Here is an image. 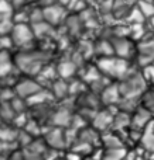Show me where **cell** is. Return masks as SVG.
Returning <instances> with one entry per match:
<instances>
[{
    "mask_svg": "<svg viewBox=\"0 0 154 160\" xmlns=\"http://www.w3.org/2000/svg\"><path fill=\"white\" fill-rule=\"evenodd\" d=\"M96 53L99 55V58H103V56H112L113 55V48L110 41H99L96 45Z\"/></svg>",
    "mask_w": 154,
    "mask_h": 160,
    "instance_id": "cell-24",
    "label": "cell"
},
{
    "mask_svg": "<svg viewBox=\"0 0 154 160\" xmlns=\"http://www.w3.org/2000/svg\"><path fill=\"white\" fill-rule=\"evenodd\" d=\"M58 160H65V159H58Z\"/></svg>",
    "mask_w": 154,
    "mask_h": 160,
    "instance_id": "cell-31",
    "label": "cell"
},
{
    "mask_svg": "<svg viewBox=\"0 0 154 160\" xmlns=\"http://www.w3.org/2000/svg\"><path fill=\"white\" fill-rule=\"evenodd\" d=\"M126 127H130V115L126 112H122V111H118L113 117V122L110 128L113 132H119V131H123Z\"/></svg>",
    "mask_w": 154,
    "mask_h": 160,
    "instance_id": "cell-20",
    "label": "cell"
},
{
    "mask_svg": "<svg viewBox=\"0 0 154 160\" xmlns=\"http://www.w3.org/2000/svg\"><path fill=\"white\" fill-rule=\"evenodd\" d=\"M71 114L67 108H59L58 111L51 115V122L54 124V127L57 128H65V127H69V122H71Z\"/></svg>",
    "mask_w": 154,
    "mask_h": 160,
    "instance_id": "cell-18",
    "label": "cell"
},
{
    "mask_svg": "<svg viewBox=\"0 0 154 160\" xmlns=\"http://www.w3.org/2000/svg\"><path fill=\"white\" fill-rule=\"evenodd\" d=\"M51 94L52 97H57V98H64L69 94L68 91V83L62 79H57L52 82V86H51Z\"/></svg>",
    "mask_w": 154,
    "mask_h": 160,
    "instance_id": "cell-21",
    "label": "cell"
},
{
    "mask_svg": "<svg viewBox=\"0 0 154 160\" xmlns=\"http://www.w3.org/2000/svg\"><path fill=\"white\" fill-rule=\"evenodd\" d=\"M44 143L54 150H62L67 148V139H65V129L64 128H50L44 133Z\"/></svg>",
    "mask_w": 154,
    "mask_h": 160,
    "instance_id": "cell-8",
    "label": "cell"
},
{
    "mask_svg": "<svg viewBox=\"0 0 154 160\" xmlns=\"http://www.w3.org/2000/svg\"><path fill=\"white\" fill-rule=\"evenodd\" d=\"M101 145L105 149H116V148H124V143L115 132H105L101 135Z\"/></svg>",
    "mask_w": 154,
    "mask_h": 160,
    "instance_id": "cell-19",
    "label": "cell"
},
{
    "mask_svg": "<svg viewBox=\"0 0 154 160\" xmlns=\"http://www.w3.org/2000/svg\"><path fill=\"white\" fill-rule=\"evenodd\" d=\"M101 78H103V75L99 72L98 68L93 66V68H89V69H88V72L85 73L82 79H84V82L88 83V84H93V83L98 82Z\"/></svg>",
    "mask_w": 154,
    "mask_h": 160,
    "instance_id": "cell-26",
    "label": "cell"
},
{
    "mask_svg": "<svg viewBox=\"0 0 154 160\" xmlns=\"http://www.w3.org/2000/svg\"><path fill=\"white\" fill-rule=\"evenodd\" d=\"M48 61H50V53L36 49H21L13 56L14 68H17L27 78L38 75L42 68L48 65Z\"/></svg>",
    "mask_w": 154,
    "mask_h": 160,
    "instance_id": "cell-1",
    "label": "cell"
},
{
    "mask_svg": "<svg viewBox=\"0 0 154 160\" xmlns=\"http://www.w3.org/2000/svg\"><path fill=\"white\" fill-rule=\"evenodd\" d=\"M85 160H93L92 158H88V159H85Z\"/></svg>",
    "mask_w": 154,
    "mask_h": 160,
    "instance_id": "cell-30",
    "label": "cell"
},
{
    "mask_svg": "<svg viewBox=\"0 0 154 160\" xmlns=\"http://www.w3.org/2000/svg\"><path fill=\"white\" fill-rule=\"evenodd\" d=\"M136 7L141 13L144 18H153L154 17V3L150 0H137L136 2Z\"/></svg>",
    "mask_w": 154,
    "mask_h": 160,
    "instance_id": "cell-22",
    "label": "cell"
},
{
    "mask_svg": "<svg viewBox=\"0 0 154 160\" xmlns=\"http://www.w3.org/2000/svg\"><path fill=\"white\" fill-rule=\"evenodd\" d=\"M8 37L11 39L13 47H19L21 49H28V47L33 44L34 38H36L33 32V28L27 22H17V24H14Z\"/></svg>",
    "mask_w": 154,
    "mask_h": 160,
    "instance_id": "cell-4",
    "label": "cell"
},
{
    "mask_svg": "<svg viewBox=\"0 0 154 160\" xmlns=\"http://www.w3.org/2000/svg\"><path fill=\"white\" fill-rule=\"evenodd\" d=\"M14 70V62L10 51H0V80L10 76Z\"/></svg>",
    "mask_w": 154,
    "mask_h": 160,
    "instance_id": "cell-15",
    "label": "cell"
},
{
    "mask_svg": "<svg viewBox=\"0 0 154 160\" xmlns=\"http://www.w3.org/2000/svg\"><path fill=\"white\" fill-rule=\"evenodd\" d=\"M140 145L147 153H154V118L141 131Z\"/></svg>",
    "mask_w": 154,
    "mask_h": 160,
    "instance_id": "cell-13",
    "label": "cell"
},
{
    "mask_svg": "<svg viewBox=\"0 0 154 160\" xmlns=\"http://www.w3.org/2000/svg\"><path fill=\"white\" fill-rule=\"evenodd\" d=\"M119 91H120L122 98H132V100H139L143 93L147 90L149 84L146 80L143 79L140 72L137 70H132L124 79H122L118 83Z\"/></svg>",
    "mask_w": 154,
    "mask_h": 160,
    "instance_id": "cell-3",
    "label": "cell"
},
{
    "mask_svg": "<svg viewBox=\"0 0 154 160\" xmlns=\"http://www.w3.org/2000/svg\"><path fill=\"white\" fill-rule=\"evenodd\" d=\"M135 58H136V63L140 68L150 65V63H154V41L153 39L141 41L136 45Z\"/></svg>",
    "mask_w": 154,
    "mask_h": 160,
    "instance_id": "cell-7",
    "label": "cell"
},
{
    "mask_svg": "<svg viewBox=\"0 0 154 160\" xmlns=\"http://www.w3.org/2000/svg\"><path fill=\"white\" fill-rule=\"evenodd\" d=\"M7 2L10 3V6L13 7V10L17 11V10H21L23 6L27 3V0H7Z\"/></svg>",
    "mask_w": 154,
    "mask_h": 160,
    "instance_id": "cell-28",
    "label": "cell"
},
{
    "mask_svg": "<svg viewBox=\"0 0 154 160\" xmlns=\"http://www.w3.org/2000/svg\"><path fill=\"white\" fill-rule=\"evenodd\" d=\"M76 141L85 142V143L91 145L92 148H95L101 145V133L95 128H84V129H81L78 132Z\"/></svg>",
    "mask_w": 154,
    "mask_h": 160,
    "instance_id": "cell-14",
    "label": "cell"
},
{
    "mask_svg": "<svg viewBox=\"0 0 154 160\" xmlns=\"http://www.w3.org/2000/svg\"><path fill=\"white\" fill-rule=\"evenodd\" d=\"M140 73L147 84H154V63L146 65L140 69Z\"/></svg>",
    "mask_w": 154,
    "mask_h": 160,
    "instance_id": "cell-27",
    "label": "cell"
},
{
    "mask_svg": "<svg viewBox=\"0 0 154 160\" xmlns=\"http://www.w3.org/2000/svg\"><path fill=\"white\" fill-rule=\"evenodd\" d=\"M115 114L116 112H112V111H110V107H107L106 110L96 111L95 115H93L92 119H91V122H92L93 128H95L98 132H101V131H107L110 127H112Z\"/></svg>",
    "mask_w": 154,
    "mask_h": 160,
    "instance_id": "cell-10",
    "label": "cell"
},
{
    "mask_svg": "<svg viewBox=\"0 0 154 160\" xmlns=\"http://www.w3.org/2000/svg\"><path fill=\"white\" fill-rule=\"evenodd\" d=\"M41 88H42V86L36 79L24 78V79L17 80V83L14 84V94H16V97L23 98L25 101L31 96H34L37 91L41 90Z\"/></svg>",
    "mask_w": 154,
    "mask_h": 160,
    "instance_id": "cell-6",
    "label": "cell"
},
{
    "mask_svg": "<svg viewBox=\"0 0 154 160\" xmlns=\"http://www.w3.org/2000/svg\"><path fill=\"white\" fill-rule=\"evenodd\" d=\"M153 119V115L147 108L141 107L139 105L136 108V111L130 115V129H135V131H143L146 128V125L149 124L150 121Z\"/></svg>",
    "mask_w": 154,
    "mask_h": 160,
    "instance_id": "cell-9",
    "label": "cell"
},
{
    "mask_svg": "<svg viewBox=\"0 0 154 160\" xmlns=\"http://www.w3.org/2000/svg\"><path fill=\"white\" fill-rule=\"evenodd\" d=\"M122 96L120 91H119L118 83H109L103 90L101 91V101L102 104H105L106 107H113V105H118V102L120 101Z\"/></svg>",
    "mask_w": 154,
    "mask_h": 160,
    "instance_id": "cell-12",
    "label": "cell"
},
{
    "mask_svg": "<svg viewBox=\"0 0 154 160\" xmlns=\"http://www.w3.org/2000/svg\"><path fill=\"white\" fill-rule=\"evenodd\" d=\"M153 88H154V84H153Z\"/></svg>",
    "mask_w": 154,
    "mask_h": 160,
    "instance_id": "cell-32",
    "label": "cell"
},
{
    "mask_svg": "<svg viewBox=\"0 0 154 160\" xmlns=\"http://www.w3.org/2000/svg\"><path fill=\"white\" fill-rule=\"evenodd\" d=\"M55 69H57V76H58V79L67 80V79H71L75 75L76 65L74 61H61L55 66Z\"/></svg>",
    "mask_w": 154,
    "mask_h": 160,
    "instance_id": "cell-16",
    "label": "cell"
},
{
    "mask_svg": "<svg viewBox=\"0 0 154 160\" xmlns=\"http://www.w3.org/2000/svg\"><path fill=\"white\" fill-rule=\"evenodd\" d=\"M52 94H51V91H48L47 88L42 87L40 91H37L34 96H31L30 98L25 100V102H27L28 105H31V107H38V105H45L50 100H52Z\"/></svg>",
    "mask_w": 154,
    "mask_h": 160,
    "instance_id": "cell-17",
    "label": "cell"
},
{
    "mask_svg": "<svg viewBox=\"0 0 154 160\" xmlns=\"http://www.w3.org/2000/svg\"><path fill=\"white\" fill-rule=\"evenodd\" d=\"M122 160H136V153L135 152H126Z\"/></svg>",
    "mask_w": 154,
    "mask_h": 160,
    "instance_id": "cell-29",
    "label": "cell"
},
{
    "mask_svg": "<svg viewBox=\"0 0 154 160\" xmlns=\"http://www.w3.org/2000/svg\"><path fill=\"white\" fill-rule=\"evenodd\" d=\"M110 44H112L113 48V55L123 58L126 61H129L135 56L136 45L130 39H127L126 37H113L110 39Z\"/></svg>",
    "mask_w": 154,
    "mask_h": 160,
    "instance_id": "cell-5",
    "label": "cell"
},
{
    "mask_svg": "<svg viewBox=\"0 0 154 160\" xmlns=\"http://www.w3.org/2000/svg\"><path fill=\"white\" fill-rule=\"evenodd\" d=\"M140 98H141V107L147 108L150 112H153L154 111V88L146 90Z\"/></svg>",
    "mask_w": 154,
    "mask_h": 160,
    "instance_id": "cell-25",
    "label": "cell"
},
{
    "mask_svg": "<svg viewBox=\"0 0 154 160\" xmlns=\"http://www.w3.org/2000/svg\"><path fill=\"white\" fill-rule=\"evenodd\" d=\"M42 17H44V21L50 25H57L64 20L65 8L59 4H48L47 7L42 8Z\"/></svg>",
    "mask_w": 154,
    "mask_h": 160,
    "instance_id": "cell-11",
    "label": "cell"
},
{
    "mask_svg": "<svg viewBox=\"0 0 154 160\" xmlns=\"http://www.w3.org/2000/svg\"><path fill=\"white\" fill-rule=\"evenodd\" d=\"M126 148H116V149H105L101 160H122L126 155Z\"/></svg>",
    "mask_w": 154,
    "mask_h": 160,
    "instance_id": "cell-23",
    "label": "cell"
},
{
    "mask_svg": "<svg viewBox=\"0 0 154 160\" xmlns=\"http://www.w3.org/2000/svg\"><path fill=\"white\" fill-rule=\"evenodd\" d=\"M96 68L106 79L119 80V82L122 79H124L133 70L129 61L119 58L116 55L99 58L98 62H96Z\"/></svg>",
    "mask_w": 154,
    "mask_h": 160,
    "instance_id": "cell-2",
    "label": "cell"
}]
</instances>
